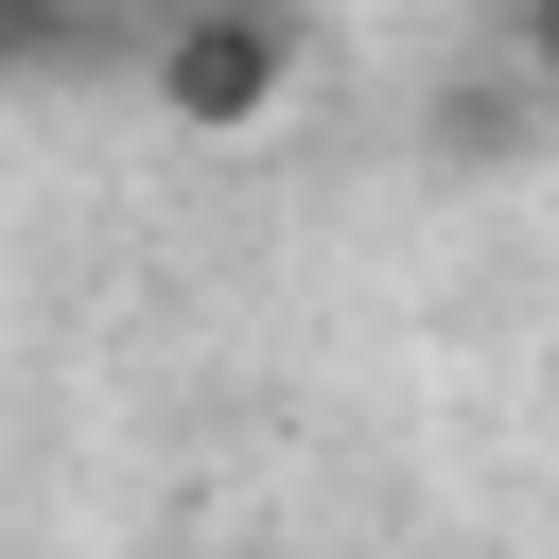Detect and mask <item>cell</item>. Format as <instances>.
I'll return each mask as SVG.
<instances>
[{
    "label": "cell",
    "mask_w": 559,
    "mask_h": 559,
    "mask_svg": "<svg viewBox=\"0 0 559 559\" xmlns=\"http://www.w3.org/2000/svg\"><path fill=\"white\" fill-rule=\"evenodd\" d=\"M542 122H559V87H542V35H489L437 105H419V157L437 175H524L542 157Z\"/></svg>",
    "instance_id": "7a4b0ae2"
},
{
    "label": "cell",
    "mask_w": 559,
    "mask_h": 559,
    "mask_svg": "<svg viewBox=\"0 0 559 559\" xmlns=\"http://www.w3.org/2000/svg\"><path fill=\"white\" fill-rule=\"evenodd\" d=\"M122 70L175 140H262L297 105V0H157Z\"/></svg>",
    "instance_id": "6da1fadb"
},
{
    "label": "cell",
    "mask_w": 559,
    "mask_h": 559,
    "mask_svg": "<svg viewBox=\"0 0 559 559\" xmlns=\"http://www.w3.org/2000/svg\"><path fill=\"white\" fill-rule=\"evenodd\" d=\"M140 17L122 0H0V87H70V70H122Z\"/></svg>",
    "instance_id": "3957f363"
}]
</instances>
